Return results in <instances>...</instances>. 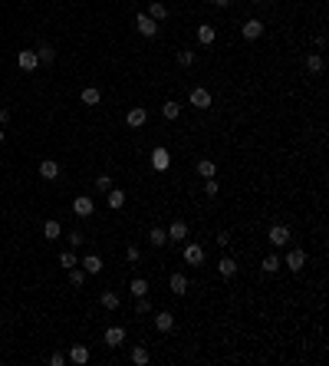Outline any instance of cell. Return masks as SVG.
<instances>
[{"instance_id": "cell-21", "label": "cell", "mask_w": 329, "mask_h": 366, "mask_svg": "<svg viewBox=\"0 0 329 366\" xmlns=\"http://www.w3.org/2000/svg\"><path fill=\"white\" fill-rule=\"evenodd\" d=\"M43 234H46V241H56L60 234H63V228H60V221H53V218H50V221L43 224Z\"/></svg>"}, {"instance_id": "cell-1", "label": "cell", "mask_w": 329, "mask_h": 366, "mask_svg": "<svg viewBox=\"0 0 329 366\" xmlns=\"http://www.w3.org/2000/svg\"><path fill=\"white\" fill-rule=\"evenodd\" d=\"M266 238H270V244H274V247H283L286 241H290V228H286V224H274Z\"/></svg>"}, {"instance_id": "cell-41", "label": "cell", "mask_w": 329, "mask_h": 366, "mask_svg": "<svg viewBox=\"0 0 329 366\" xmlns=\"http://www.w3.org/2000/svg\"><path fill=\"white\" fill-rule=\"evenodd\" d=\"M126 257H128V261H138V247H135V244L126 247Z\"/></svg>"}, {"instance_id": "cell-36", "label": "cell", "mask_w": 329, "mask_h": 366, "mask_svg": "<svg viewBox=\"0 0 329 366\" xmlns=\"http://www.w3.org/2000/svg\"><path fill=\"white\" fill-rule=\"evenodd\" d=\"M178 63L181 66H191V63H194V50H181V53H178Z\"/></svg>"}, {"instance_id": "cell-44", "label": "cell", "mask_w": 329, "mask_h": 366, "mask_svg": "<svg viewBox=\"0 0 329 366\" xmlns=\"http://www.w3.org/2000/svg\"><path fill=\"white\" fill-rule=\"evenodd\" d=\"M228 4H230V0H214V7H220V10L228 7Z\"/></svg>"}, {"instance_id": "cell-35", "label": "cell", "mask_w": 329, "mask_h": 366, "mask_svg": "<svg viewBox=\"0 0 329 366\" xmlns=\"http://www.w3.org/2000/svg\"><path fill=\"white\" fill-rule=\"evenodd\" d=\"M218 191H220V185L214 182V178H204V195H208V198H214Z\"/></svg>"}, {"instance_id": "cell-7", "label": "cell", "mask_w": 329, "mask_h": 366, "mask_svg": "<svg viewBox=\"0 0 329 366\" xmlns=\"http://www.w3.org/2000/svg\"><path fill=\"white\" fill-rule=\"evenodd\" d=\"M36 66H40V56H36V50H20V70L33 73Z\"/></svg>"}, {"instance_id": "cell-15", "label": "cell", "mask_w": 329, "mask_h": 366, "mask_svg": "<svg viewBox=\"0 0 329 366\" xmlns=\"http://www.w3.org/2000/svg\"><path fill=\"white\" fill-rule=\"evenodd\" d=\"M79 264H82V271H86V274H99V271H102V257H99V254H89V257H82Z\"/></svg>"}, {"instance_id": "cell-25", "label": "cell", "mask_w": 329, "mask_h": 366, "mask_svg": "<svg viewBox=\"0 0 329 366\" xmlns=\"http://www.w3.org/2000/svg\"><path fill=\"white\" fill-rule=\"evenodd\" d=\"M280 264H283V261H280V257H276V254H266V257H264V264H260V267H264L266 274H276V271H280Z\"/></svg>"}, {"instance_id": "cell-3", "label": "cell", "mask_w": 329, "mask_h": 366, "mask_svg": "<svg viewBox=\"0 0 329 366\" xmlns=\"http://www.w3.org/2000/svg\"><path fill=\"white\" fill-rule=\"evenodd\" d=\"M184 264L201 267V264H204V247L201 244H188V247H184Z\"/></svg>"}, {"instance_id": "cell-14", "label": "cell", "mask_w": 329, "mask_h": 366, "mask_svg": "<svg viewBox=\"0 0 329 366\" xmlns=\"http://www.w3.org/2000/svg\"><path fill=\"white\" fill-rule=\"evenodd\" d=\"M155 326L162 330V333H168V330H174V317L168 310H162V313H155Z\"/></svg>"}, {"instance_id": "cell-19", "label": "cell", "mask_w": 329, "mask_h": 366, "mask_svg": "<svg viewBox=\"0 0 329 366\" xmlns=\"http://www.w3.org/2000/svg\"><path fill=\"white\" fill-rule=\"evenodd\" d=\"M214 37H218V33H214V27H198V43H204V47H211L214 43Z\"/></svg>"}, {"instance_id": "cell-32", "label": "cell", "mask_w": 329, "mask_h": 366, "mask_svg": "<svg viewBox=\"0 0 329 366\" xmlns=\"http://www.w3.org/2000/svg\"><path fill=\"white\" fill-rule=\"evenodd\" d=\"M152 244H155V247H164V244H168V231L152 228Z\"/></svg>"}, {"instance_id": "cell-28", "label": "cell", "mask_w": 329, "mask_h": 366, "mask_svg": "<svg viewBox=\"0 0 329 366\" xmlns=\"http://www.w3.org/2000/svg\"><path fill=\"white\" fill-rule=\"evenodd\" d=\"M36 56H40V63H53V60H56V50L50 47V43H43V47L36 50Z\"/></svg>"}, {"instance_id": "cell-42", "label": "cell", "mask_w": 329, "mask_h": 366, "mask_svg": "<svg viewBox=\"0 0 329 366\" xmlns=\"http://www.w3.org/2000/svg\"><path fill=\"white\" fill-rule=\"evenodd\" d=\"M50 363H53V366H63L66 356H63V353H53V356H50Z\"/></svg>"}, {"instance_id": "cell-11", "label": "cell", "mask_w": 329, "mask_h": 366, "mask_svg": "<svg viewBox=\"0 0 329 366\" xmlns=\"http://www.w3.org/2000/svg\"><path fill=\"white\" fill-rule=\"evenodd\" d=\"M191 106H198V109H208V106H211V93H208V89H191Z\"/></svg>"}, {"instance_id": "cell-27", "label": "cell", "mask_w": 329, "mask_h": 366, "mask_svg": "<svg viewBox=\"0 0 329 366\" xmlns=\"http://www.w3.org/2000/svg\"><path fill=\"white\" fill-rule=\"evenodd\" d=\"M70 284L72 287H82V284H86V271H82L79 264H76V267H70Z\"/></svg>"}, {"instance_id": "cell-22", "label": "cell", "mask_w": 329, "mask_h": 366, "mask_svg": "<svg viewBox=\"0 0 329 366\" xmlns=\"http://www.w3.org/2000/svg\"><path fill=\"white\" fill-rule=\"evenodd\" d=\"M122 205H126V191H122V188H109V208H116V211H118Z\"/></svg>"}, {"instance_id": "cell-40", "label": "cell", "mask_w": 329, "mask_h": 366, "mask_svg": "<svg viewBox=\"0 0 329 366\" xmlns=\"http://www.w3.org/2000/svg\"><path fill=\"white\" fill-rule=\"evenodd\" d=\"M218 244H220V247L230 244V234H228V231H220V234H218Z\"/></svg>"}, {"instance_id": "cell-31", "label": "cell", "mask_w": 329, "mask_h": 366, "mask_svg": "<svg viewBox=\"0 0 329 366\" xmlns=\"http://www.w3.org/2000/svg\"><path fill=\"white\" fill-rule=\"evenodd\" d=\"M99 300H102V307H106V310H116V307H118V294H112V290H106Z\"/></svg>"}, {"instance_id": "cell-12", "label": "cell", "mask_w": 329, "mask_h": 366, "mask_svg": "<svg viewBox=\"0 0 329 366\" xmlns=\"http://www.w3.org/2000/svg\"><path fill=\"white\" fill-rule=\"evenodd\" d=\"M184 238H188V224H184V221H172V228H168V241L178 244V241H184Z\"/></svg>"}, {"instance_id": "cell-6", "label": "cell", "mask_w": 329, "mask_h": 366, "mask_svg": "<svg viewBox=\"0 0 329 366\" xmlns=\"http://www.w3.org/2000/svg\"><path fill=\"white\" fill-rule=\"evenodd\" d=\"M40 175L46 178V182L60 178V162H56V159H43V162H40Z\"/></svg>"}, {"instance_id": "cell-37", "label": "cell", "mask_w": 329, "mask_h": 366, "mask_svg": "<svg viewBox=\"0 0 329 366\" xmlns=\"http://www.w3.org/2000/svg\"><path fill=\"white\" fill-rule=\"evenodd\" d=\"M135 310H138V313H148V310H152L148 297H138V303H135Z\"/></svg>"}, {"instance_id": "cell-39", "label": "cell", "mask_w": 329, "mask_h": 366, "mask_svg": "<svg viewBox=\"0 0 329 366\" xmlns=\"http://www.w3.org/2000/svg\"><path fill=\"white\" fill-rule=\"evenodd\" d=\"M82 241H86V238H82L79 231H72V234H70V244H72V247H79V244H82Z\"/></svg>"}, {"instance_id": "cell-43", "label": "cell", "mask_w": 329, "mask_h": 366, "mask_svg": "<svg viewBox=\"0 0 329 366\" xmlns=\"http://www.w3.org/2000/svg\"><path fill=\"white\" fill-rule=\"evenodd\" d=\"M7 119H10V109H4V106H0V126H4Z\"/></svg>"}, {"instance_id": "cell-26", "label": "cell", "mask_w": 329, "mask_h": 366, "mask_svg": "<svg viewBox=\"0 0 329 366\" xmlns=\"http://www.w3.org/2000/svg\"><path fill=\"white\" fill-rule=\"evenodd\" d=\"M322 66H326V63H322L320 53H310V56H306V70H310V73H322Z\"/></svg>"}, {"instance_id": "cell-38", "label": "cell", "mask_w": 329, "mask_h": 366, "mask_svg": "<svg viewBox=\"0 0 329 366\" xmlns=\"http://www.w3.org/2000/svg\"><path fill=\"white\" fill-rule=\"evenodd\" d=\"M96 185H99V191H109L112 188V178L109 175H99V182H96Z\"/></svg>"}, {"instance_id": "cell-9", "label": "cell", "mask_w": 329, "mask_h": 366, "mask_svg": "<svg viewBox=\"0 0 329 366\" xmlns=\"http://www.w3.org/2000/svg\"><path fill=\"white\" fill-rule=\"evenodd\" d=\"M286 267H290V271H303V264H306V251H300V247H293L290 254H286Z\"/></svg>"}, {"instance_id": "cell-29", "label": "cell", "mask_w": 329, "mask_h": 366, "mask_svg": "<svg viewBox=\"0 0 329 366\" xmlns=\"http://www.w3.org/2000/svg\"><path fill=\"white\" fill-rule=\"evenodd\" d=\"M99 99H102V96H99V89H96V86L82 89V103H86V106H99Z\"/></svg>"}, {"instance_id": "cell-18", "label": "cell", "mask_w": 329, "mask_h": 366, "mask_svg": "<svg viewBox=\"0 0 329 366\" xmlns=\"http://www.w3.org/2000/svg\"><path fill=\"white\" fill-rule=\"evenodd\" d=\"M70 359H72V363H76V366L89 363V350H86V346H79V343H76V346H72V350H70Z\"/></svg>"}, {"instance_id": "cell-33", "label": "cell", "mask_w": 329, "mask_h": 366, "mask_svg": "<svg viewBox=\"0 0 329 366\" xmlns=\"http://www.w3.org/2000/svg\"><path fill=\"white\" fill-rule=\"evenodd\" d=\"M60 264H63L66 271H70V267H76V264H79V257L72 254V251H63V254H60Z\"/></svg>"}, {"instance_id": "cell-20", "label": "cell", "mask_w": 329, "mask_h": 366, "mask_svg": "<svg viewBox=\"0 0 329 366\" xmlns=\"http://www.w3.org/2000/svg\"><path fill=\"white\" fill-rule=\"evenodd\" d=\"M128 290H132L135 297H148V280H145V277H135L132 284H128Z\"/></svg>"}, {"instance_id": "cell-30", "label": "cell", "mask_w": 329, "mask_h": 366, "mask_svg": "<svg viewBox=\"0 0 329 366\" xmlns=\"http://www.w3.org/2000/svg\"><path fill=\"white\" fill-rule=\"evenodd\" d=\"M148 350H145V346H135V350H132V363L135 366H145V363H148Z\"/></svg>"}, {"instance_id": "cell-34", "label": "cell", "mask_w": 329, "mask_h": 366, "mask_svg": "<svg viewBox=\"0 0 329 366\" xmlns=\"http://www.w3.org/2000/svg\"><path fill=\"white\" fill-rule=\"evenodd\" d=\"M162 116H164V119H178V103H164L162 106Z\"/></svg>"}, {"instance_id": "cell-45", "label": "cell", "mask_w": 329, "mask_h": 366, "mask_svg": "<svg viewBox=\"0 0 329 366\" xmlns=\"http://www.w3.org/2000/svg\"><path fill=\"white\" fill-rule=\"evenodd\" d=\"M0 142H4V129H0Z\"/></svg>"}, {"instance_id": "cell-16", "label": "cell", "mask_w": 329, "mask_h": 366, "mask_svg": "<svg viewBox=\"0 0 329 366\" xmlns=\"http://www.w3.org/2000/svg\"><path fill=\"white\" fill-rule=\"evenodd\" d=\"M168 284H172V290L174 294H188V277H184V274H172V277H168Z\"/></svg>"}, {"instance_id": "cell-2", "label": "cell", "mask_w": 329, "mask_h": 366, "mask_svg": "<svg viewBox=\"0 0 329 366\" xmlns=\"http://www.w3.org/2000/svg\"><path fill=\"white\" fill-rule=\"evenodd\" d=\"M135 27H138L142 37H155V33H158V24L152 20L148 14H138V17H135Z\"/></svg>"}, {"instance_id": "cell-5", "label": "cell", "mask_w": 329, "mask_h": 366, "mask_svg": "<svg viewBox=\"0 0 329 366\" xmlns=\"http://www.w3.org/2000/svg\"><path fill=\"white\" fill-rule=\"evenodd\" d=\"M168 165H172V155H168V149H152V168H155V172H164Z\"/></svg>"}, {"instance_id": "cell-13", "label": "cell", "mask_w": 329, "mask_h": 366, "mask_svg": "<svg viewBox=\"0 0 329 366\" xmlns=\"http://www.w3.org/2000/svg\"><path fill=\"white\" fill-rule=\"evenodd\" d=\"M106 343H109V346H122V343H126V330H122V326H109V330H106Z\"/></svg>"}, {"instance_id": "cell-17", "label": "cell", "mask_w": 329, "mask_h": 366, "mask_svg": "<svg viewBox=\"0 0 329 366\" xmlns=\"http://www.w3.org/2000/svg\"><path fill=\"white\" fill-rule=\"evenodd\" d=\"M218 271H220V277H234V274H237V264H234V257H220Z\"/></svg>"}, {"instance_id": "cell-8", "label": "cell", "mask_w": 329, "mask_h": 366, "mask_svg": "<svg viewBox=\"0 0 329 366\" xmlns=\"http://www.w3.org/2000/svg\"><path fill=\"white\" fill-rule=\"evenodd\" d=\"M145 119H148V112L142 109V106H135V109H128V112H126V126H132V129L145 126Z\"/></svg>"}, {"instance_id": "cell-4", "label": "cell", "mask_w": 329, "mask_h": 366, "mask_svg": "<svg viewBox=\"0 0 329 366\" xmlns=\"http://www.w3.org/2000/svg\"><path fill=\"white\" fill-rule=\"evenodd\" d=\"M72 211H76L79 218H89L96 211V205H92V198H89V195H79V198L72 201Z\"/></svg>"}, {"instance_id": "cell-10", "label": "cell", "mask_w": 329, "mask_h": 366, "mask_svg": "<svg viewBox=\"0 0 329 366\" xmlns=\"http://www.w3.org/2000/svg\"><path fill=\"white\" fill-rule=\"evenodd\" d=\"M240 33H244V40H257V37H264V24L260 20H247L240 27Z\"/></svg>"}, {"instance_id": "cell-24", "label": "cell", "mask_w": 329, "mask_h": 366, "mask_svg": "<svg viewBox=\"0 0 329 366\" xmlns=\"http://www.w3.org/2000/svg\"><path fill=\"white\" fill-rule=\"evenodd\" d=\"M214 172H218V168H214L211 159H201V162H198V175H201V178H214Z\"/></svg>"}, {"instance_id": "cell-23", "label": "cell", "mask_w": 329, "mask_h": 366, "mask_svg": "<svg viewBox=\"0 0 329 366\" xmlns=\"http://www.w3.org/2000/svg\"><path fill=\"white\" fill-rule=\"evenodd\" d=\"M148 17H152V20L158 24V20H164V17H168V7H164V4H158V0H152V7H148Z\"/></svg>"}]
</instances>
